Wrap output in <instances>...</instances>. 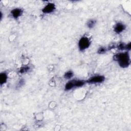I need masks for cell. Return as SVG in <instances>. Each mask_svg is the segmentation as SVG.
Wrapping results in <instances>:
<instances>
[{
    "label": "cell",
    "instance_id": "cell-2",
    "mask_svg": "<svg viewBox=\"0 0 131 131\" xmlns=\"http://www.w3.org/2000/svg\"><path fill=\"white\" fill-rule=\"evenodd\" d=\"M84 84V82L82 80H73L67 83V84L65 85V90L68 91L71 90L73 88L80 87L83 85Z\"/></svg>",
    "mask_w": 131,
    "mask_h": 131
},
{
    "label": "cell",
    "instance_id": "cell-12",
    "mask_svg": "<svg viewBox=\"0 0 131 131\" xmlns=\"http://www.w3.org/2000/svg\"><path fill=\"white\" fill-rule=\"evenodd\" d=\"M105 51H106L105 49L104 48H103V47H102V48H99V49H98V53H100V54L103 53H104V52H105Z\"/></svg>",
    "mask_w": 131,
    "mask_h": 131
},
{
    "label": "cell",
    "instance_id": "cell-9",
    "mask_svg": "<svg viewBox=\"0 0 131 131\" xmlns=\"http://www.w3.org/2000/svg\"><path fill=\"white\" fill-rule=\"evenodd\" d=\"M96 21L94 19H90L87 23V26L90 29L92 28L95 26V25L96 24Z\"/></svg>",
    "mask_w": 131,
    "mask_h": 131
},
{
    "label": "cell",
    "instance_id": "cell-11",
    "mask_svg": "<svg viewBox=\"0 0 131 131\" xmlns=\"http://www.w3.org/2000/svg\"><path fill=\"white\" fill-rule=\"evenodd\" d=\"M29 67H22L19 70V72L21 73H26V72H27L28 71H29Z\"/></svg>",
    "mask_w": 131,
    "mask_h": 131
},
{
    "label": "cell",
    "instance_id": "cell-3",
    "mask_svg": "<svg viewBox=\"0 0 131 131\" xmlns=\"http://www.w3.org/2000/svg\"><path fill=\"white\" fill-rule=\"evenodd\" d=\"M90 41L87 37H82L78 42V47L79 50L80 51H83L88 48L90 45Z\"/></svg>",
    "mask_w": 131,
    "mask_h": 131
},
{
    "label": "cell",
    "instance_id": "cell-7",
    "mask_svg": "<svg viewBox=\"0 0 131 131\" xmlns=\"http://www.w3.org/2000/svg\"><path fill=\"white\" fill-rule=\"evenodd\" d=\"M125 26L123 24L120 23H118L116 24L114 28V31L117 33H120L122 32L125 29Z\"/></svg>",
    "mask_w": 131,
    "mask_h": 131
},
{
    "label": "cell",
    "instance_id": "cell-5",
    "mask_svg": "<svg viewBox=\"0 0 131 131\" xmlns=\"http://www.w3.org/2000/svg\"><path fill=\"white\" fill-rule=\"evenodd\" d=\"M55 9V5L53 3H48L42 9V11L43 13H50L54 11Z\"/></svg>",
    "mask_w": 131,
    "mask_h": 131
},
{
    "label": "cell",
    "instance_id": "cell-1",
    "mask_svg": "<svg viewBox=\"0 0 131 131\" xmlns=\"http://www.w3.org/2000/svg\"><path fill=\"white\" fill-rule=\"evenodd\" d=\"M114 58L122 68H126L130 63L129 56L127 52L118 53L114 55Z\"/></svg>",
    "mask_w": 131,
    "mask_h": 131
},
{
    "label": "cell",
    "instance_id": "cell-8",
    "mask_svg": "<svg viewBox=\"0 0 131 131\" xmlns=\"http://www.w3.org/2000/svg\"><path fill=\"white\" fill-rule=\"evenodd\" d=\"M7 74L4 72L2 73L0 75V83H1V84L2 85V84H4L5 83H6V81H7Z\"/></svg>",
    "mask_w": 131,
    "mask_h": 131
},
{
    "label": "cell",
    "instance_id": "cell-6",
    "mask_svg": "<svg viewBox=\"0 0 131 131\" xmlns=\"http://www.w3.org/2000/svg\"><path fill=\"white\" fill-rule=\"evenodd\" d=\"M11 13L13 18H14L15 19H17L18 17H19L22 14L23 11L21 9L15 8V9H13L11 11Z\"/></svg>",
    "mask_w": 131,
    "mask_h": 131
},
{
    "label": "cell",
    "instance_id": "cell-4",
    "mask_svg": "<svg viewBox=\"0 0 131 131\" xmlns=\"http://www.w3.org/2000/svg\"><path fill=\"white\" fill-rule=\"evenodd\" d=\"M105 79V78L103 76L97 75L91 77L87 80V82L90 83H101L103 82Z\"/></svg>",
    "mask_w": 131,
    "mask_h": 131
},
{
    "label": "cell",
    "instance_id": "cell-10",
    "mask_svg": "<svg viewBox=\"0 0 131 131\" xmlns=\"http://www.w3.org/2000/svg\"><path fill=\"white\" fill-rule=\"evenodd\" d=\"M73 76V73L72 71H68L66 72L64 75V77L66 79H70Z\"/></svg>",
    "mask_w": 131,
    "mask_h": 131
}]
</instances>
